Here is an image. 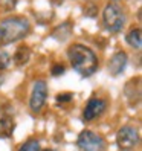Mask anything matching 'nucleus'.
<instances>
[{
  "label": "nucleus",
  "instance_id": "f257e3e1",
  "mask_svg": "<svg viewBox=\"0 0 142 151\" xmlns=\"http://www.w3.org/2000/svg\"><path fill=\"white\" fill-rule=\"evenodd\" d=\"M67 57H69V61L72 64L74 70L84 78L92 76L98 70V66H99L98 57L86 44L74 43L72 46L67 47Z\"/></svg>",
  "mask_w": 142,
  "mask_h": 151
},
{
  "label": "nucleus",
  "instance_id": "f03ea898",
  "mask_svg": "<svg viewBox=\"0 0 142 151\" xmlns=\"http://www.w3.org/2000/svg\"><path fill=\"white\" fill-rule=\"evenodd\" d=\"M31 32V23L20 15L8 17L0 22V47L23 40Z\"/></svg>",
  "mask_w": 142,
  "mask_h": 151
},
{
  "label": "nucleus",
  "instance_id": "7ed1b4c3",
  "mask_svg": "<svg viewBox=\"0 0 142 151\" xmlns=\"http://www.w3.org/2000/svg\"><path fill=\"white\" fill-rule=\"evenodd\" d=\"M102 23L105 29L116 34L121 32L125 24V14L116 2H109L102 11Z\"/></svg>",
  "mask_w": 142,
  "mask_h": 151
},
{
  "label": "nucleus",
  "instance_id": "20e7f679",
  "mask_svg": "<svg viewBox=\"0 0 142 151\" xmlns=\"http://www.w3.org/2000/svg\"><path fill=\"white\" fill-rule=\"evenodd\" d=\"M76 147L79 151H104L105 150V140L90 130H83L78 134Z\"/></svg>",
  "mask_w": 142,
  "mask_h": 151
},
{
  "label": "nucleus",
  "instance_id": "39448f33",
  "mask_svg": "<svg viewBox=\"0 0 142 151\" xmlns=\"http://www.w3.org/2000/svg\"><path fill=\"white\" fill-rule=\"evenodd\" d=\"M139 144V133L135 127L124 125L116 134V145L122 151H130Z\"/></svg>",
  "mask_w": 142,
  "mask_h": 151
},
{
  "label": "nucleus",
  "instance_id": "423d86ee",
  "mask_svg": "<svg viewBox=\"0 0 142 151\" xmlns=\"http://www.w3.org/2000/svg\"><path fill=\"white\" fill-rule=\"evenodd\" d=\"M48 98V84L43 79H37L34 83L32 92H31V98H29V109L32 113H38L41 111L44 102Z\"/></svg>",
  "mask_w": 142,
  "mask_h": 151
},
{
  "label": "nucleus",
  "instance_id": "0eeeda50",
  "mask_svg": "<svg viewBox=\"0 0 142 151\" xmlns=\"http://www.w3.org/2000/svg\"><path fill=\"white\" fill-rule=\"evenodd\" d=\"M105 109H107V101L102 99V98H90V99L87 101L86 107H84V111H83V119L84 121H93L96 119L98 116H101V114L105 111Z\"/></svg>",
  "mask_w": 142,
  "mask_h": 151
},
{
  "label": "nucleus",
  "instance_id": "6e6552de",
  "mask_svg": "<svg viewBox=\"0 0 142 151\" xmlns=\"http://www.w3.org/2000/svg\"><path fill=\"white\" fill-rule=\"evenodd\" d=\"M128 63V57L124 50H118L112 55V58L107 63V70L112 76H118L121 75L124 70H125V66Z\"/></svg>",
  "mask_w": 142,
  "mask_h": 151
},
{
  "label": "nucleus",
  "instance_id": "1a4fd4ad",
  "mask_svg": "<svg viewBox=\"0 0 142 151\" xmlns=\"http://www.w3.org/2000/svg\"><path fill=\"white\" fill-rule=\"evenodd\" d=\"M124 93H125V98L128 104L131 107L139 104L141 101V78H133L125 84V88H124Z\"/></svg>",
  "mask_w": 142,
  "mask_h": 151
},
{
  "label": "nucleus",
  "instance_id": "9d476101",
  "mask_svg": "<svg viewBox=\"0 0 142 151\" xmlns=\"http://www.w3.org/2000/svg\"><path fill=\"white\" fill-rule=\"evenodd\" d=\"M72 31H74V23L72 22H64V23H61L60 26H57V28L52 31V37H54L55 40H58V41H66L70 37Z\"/></svg>",
  "mask_w": 142,
  "mask_h": 151
},
{
  "label": "nucleus",
  "instance_id": "9b49d317",
  "mask_svg": "<svg viewBox=\"0 0 142 151\" xmlns=\"http://www.w3.org/2000/svg\"><path fill=\"white\" fill-rule=\"evenodd\" d=\"M29 60H31V49L28 46H19L15 49L12 55V61L15 66H25L28 64Z\"/></svg>",
  "mask_w": 142,
  "mask_h": 151
},
{
  "label": "nucleus",
  "instance_id": "f8f14e48",
  "mask_svg": "<svg viewBox=\"0 0 142 151\" xmlns=\"http://www.w3.org/2000/svg\"><path fill=\"white\" fill-rule=\"evenodd\" d=\"M15 128V122L9 116H0V139L12 136Z\"/></svg>",
  "mask_w": 142,
  "mask_h": 151
},
{
  "label": "nucleus",
  "instance_id": "ddd939ff",
  "mask_svg": "<svg viewBox=\"0 0 142 151\" xmlns=\"http://www.w3.org/2000/svg\"><path fill=\"white\" fill-rule=\"evenodd\" d=\"M125 41L130 44L131 47L135 49H141V44H142V34L139 28H131L127 35H125Z\"/></svg>",
  "mask_w": 142,
  "mask_h": 151
},
{
  "label": "nucleus",
  "instance_id": "4468645a",
  "mask_svg": "<svg viewBox=\"0 0 142 151\" xmlns=\"http://www.w3.org/2000/svg\"><path fill=\"white\" fill-rule=\"evenodd\" d=\"M19 151H40V142L37 139H29L20 147Z\"/></svg>",
  "mask_w": 142,
  "mask_h": 151
},
{
  "label": "nucleus",
  "instance_id": "2eb2a0df",
  "mask_svg": "<svg viewBox=\"0 0 142 151\" xmlns=\"http://www.w3.org/2000/svg\"><path fill=\"white\" fill-rule=\"evenodd\" d=\"M12 61L9 52H0V70H6Z\"/></svg>",
  "mask_w": 142,
  "mask_h": 151
},
{
  "label": "nucleus",
  "instance_id": "dca6fc26",
  "mask_svg": "<svg viewBox=\"0 0 142 151\" xmlns=\"http://www.w3.org/2000/svg\"><path fill=\"white\" fill-rule=\"evenodd\" d=\"M17 2H19V0H0V8H2L5 12H9L17 6Z\"/></svg>",
  "mask_w": 142,
  "mask_h": 151
},
{
  "label": "nucleus",
  "instance_id": "f3484780",
  "mask_svg": "<svg viewBox=\"0 0 142 151\" xmlns=\"http://www.w3.org/2000/svg\"><path fill=\"white\" fill-rule=\"evenodd\" d=\"M64 72H66V67L63 64H54V67H52V70H50V73L54 76H60V75H63Z\"/></svg>",
  "mask_w": 142,
  "mask_h": 151
},
{
  "label": "nucleus",
  "instance_id": "a211bd4d",
  "mask_svg": "<svg viewBox=\"0 0 142 151\" xmlns=\"http://www.w3.org/2000/svg\"><path fill=\"white\" fill-rule=\"evenodd\" d=\"M72 93H61V95H58L57 96V102H69V101H72Z\"/></svg>",
  "mask_w": 142,
  "mask_h": 151
},
{
  "label": "nucleus",
  "instance_id": "6ab92c4d",
  "mask_svg": "<svg viewBox=\"0 0 142 151\" xmlns=\"http://www.w3.org/2000/svg\"><path fill=\"white\" fill-rule=\"evenodd\" d=\"M40 151H55V150H52V148H44V150H40Z\"/></svg>",
  "mask_w": 142,
  "mask_h": 151
},
{
  "label": "nucleus",
  "instance_id": "aec40b11",
  "mask_svg": "<svg viewBox=\"0 0 142 151\" xmlns=\"http://www.w3.org/2000/svg\"><path fill=\"white\" fill-rule=\"evenodd\" d=\"M2 84H3V76L0 75V86H2Z\"/></svg>",
  "mask_w": 142,
  "mask_h": 151
}]
</instances>
